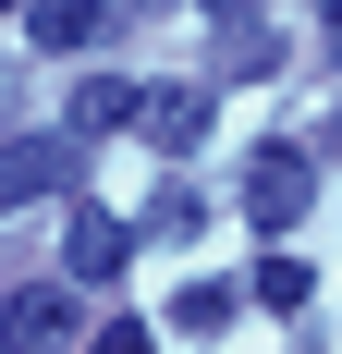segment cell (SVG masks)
<instances>
[{
	"label": "cell",
	"instance_id": "cell-1",
	"mask_svg": "<svg viewBox=\"0 0 342 354\" xmlns=\"http://www.w3.org/2000/svg\"><path fill=\"white\" fill-rule=\"evenodd\" d=\"M123 269H135V220L73 208V220H62V281H73V293H110Z\"/></svg>",
	"mask_w": 342,
	"mask_h": 354
},
{
	"label": "cell",
	"instance_id": "cell-2",
	"mask_svg": "<svg viewBox=\"0 0 342 354\" xmlns=\"http://www.w3.org/2000/svg\"><path fill=\"white\" fill-rule=\"evenodd\" d=\"M306 196H318V159H294V147H269V159L244 171V220H257V232H294Z\"/></svg>",
	"mask_w": 342,
	"mask_h": 354
},
{
	"label": "cell",
	"instance_id": "cell-3",
	"mask_svg": "<svg viewBox=\"0 0 342 354\" xmlns=\"http://www.w3.org/2000/svg\"><path fill=\"white\" fill-rule=\"evenodd\" d=\"M73 183V135H0V208H37Z\"/></svg>",
	"mask_w": 342,
	"mask_h": 354
},
{
	"label": "cell",
	"instance_id": "cell-4",
	"mask_svg": "<svg viewBox=\"0 0 342 354\" xmlns=\"http://www.w3.org/2000/svg\"><path fill=\"white\" fill-rule=\"evenodd\" d=\"M208 110H220V86H135V135L147 147H208Z\"/></svg>",
	"mask_w": 342,
	"mask_h": 354
},
{
	"label": "cell",
	"instance_id": "cell-5",
	"mask_svg": "<svg viewBox=\"0 0 342 354\" xmlns=\"http://www.w3.org/2000/svg\"><path fill=\"white\" fill-rule=\"evenodd\" d=\"M0 342H25V354H62V342H86V318H73V281H37V293H12V306H0Z\"/></svg>",
	"mask_w": 342,
	"mask_h": 354
},
{
	"label": "cell",
	"instance_id": "cell-6",
	"mask_svg": "<svg viewBox=\"0 0 342 354\" xmlns=\"http://www.w3.org/2000/svg\"><path fill=\"white\" fill-rule=\"evenodd\" d=\"M244 293H257V306H269V318H306V257H294V245H269V257H257V269H244Z\"/></svg>",
	"mask_w": 342,
	"mask_h": 354
},
{
	"label": "cell",
	"instance_id": "cell-7",
	"mask_svg": "<svg viewBox=\"0 0 342 354\" xmlns=\"http://www.w3.org/2000/svg\"><path fill=\"white\" fill-rule=\"evenodd\" d=\"M233 318H244V293H233V281H183V293H171V330H183V342H220Z\"/></svg>",
	"mask_w": 342,
	"mask_h": 354
},
{
	"label": "cell",
	"instance_id": "cell-8",
	"mask_svg": "<svg viewBox=\"0 0 342 354\" xmlns=\"http://www.w3.org/2000/svg\"><path fill=\"white\" fill-rule=\"evenodd\" d=\"M98 25H110L98 0H25V37H37V49H86Z\"/></svg>",
	"mask_w": 342,
	"mask_h": 354
},
{
	"label": "cell",
	"instance_id": "cell-9",
	"mask_svg": "<svg viewBox=\"0 0 342 354\" xmlns=\"http://www.w3.org/2000/svg\"><path fill=\"white\" fill-rule=\"evenodd\" d=\"M123 122H135V86H123V73L73 86V135H123Z\"/></svg>",
	"mask_w": 342,
	"mask_h": 354
},
{
	"label": "cell",
	"instance_id": "cell-10",
	"mask_svg": "<svg viewBox=\"0 0 342 354\" xmlns=\"http://www.w3.org/2000/svg\"><path fill=\"white\" fill-rule=\"evenodd\" d=\"M220 73H269V37L244 25V12H233V37H220Z\"/></svg>",
	"mask_w": 342,
	"mask_h": 354
},
{
	"label": "cell",
	"instance_id": "cell-11",
	"mask_svg": "<svg viewBox=\"0 0 342 354\" xmlns=\"http://www.w3.org/2000/svg\"><path fill=\"white\" fill-rule=\"evenodd\" d=\"M208 12H257V0H208Z\"/></svg>",
	"mask_w": 342,
	"mask_h": 354
},
{
	"label": "cell",
	"instance_id": "cell-12",
	"mask_svg": "<svg viewBox=\"0 0 342 354\" xmlns=\"http://www.w3.org/2000/svg\"><path fill=\"white\" fill-rule=\"evenodd\" d=\"M318 12H330V25H342V0H318Z\"/></svg>",
	"mask_w": 342,
	"mask_h": 354
},
{
	"label": "cell",
	"instance_id": "cell-13",
	"mask_svg": "<svg viewBox=\"0 0 342 354\" xmlns=\"http://www.w3.org/2000/svg\"><path fill=\"white\" fill-rule=\"evenodd\" d=\"M0 12H25V0H0Z\"/></svg>",
	"mask_w": 342,
	"mask_h": 354
}]
</instances>
